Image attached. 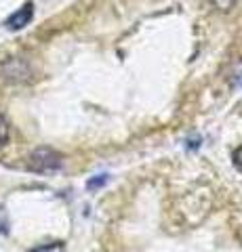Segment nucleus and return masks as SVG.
Listing matches in <instances>:
<instances>
[{
	"label": "nucleus",
	"instance_id": "f03ea898",
	"mask_svg": "<svg viewBox=\"0 0 242 252\" xmlns=\"http://www.w3.org/2000/svg\"><path fill=\"white\" fill-rule=\"evenodd\" d=\"M2 76H4V80H9V82H26L28 78H30V65H28V61H23L19 57L9 59L2 65Z\"/></svg>",
	"mask_w": 242,
	"mask_h": 252
},
{
	"label": "nucleus",
	"instance_id": "1a4fd4ad",
	"mask_svg": "<svg viewBox=\"0 0 242 252\" xmlns=\"http://www.w3.org/2000/svg\"><path fill=\"white\" fill-rule=\"evenodd\" d=\"M232 158H234V164H236V166L242 170V145L234 149V156Z\"/></svg>",
	"mask_w": 242,
	"mask_h": 252
},
{
	"label": "nucleus",
	"instance_id": "20e7f679",
	"mask_svg": "<svg viewBox=\"0 0 242 252\" xmlns=\"http://www.w3.org/2000/svg\"><path fill=\"white\" fill-rule=\"evenodd\" d=\"M107 181H110V175H97V177H93L89 179V183H87V189L89 191H97V189L104 187Z\"/></svg>",
	"mask_w": 242,
	"mask_h": 252
},
{
	"label": "nucleus",
	"instance_id": "7ed1b4c3",
	"mask_svg": "<svg viewBox=\"0 0 242 252\" xmlns=\"http://www.w3.org/2000/svg\"><path fill=\"white\" fill-rule=\"evenodd\" d=\"M34 17V4L32 2H26V4H21V9H17L9 19L4 21V26L6 30H11V32H19L28 26L30 21H32Z\"/></svg>",
	"mask_w": 242,
	"mask_h": 252
},
{
	"label": "nucleus",
	"instance_id": "423d86ee",
	"mask_svg": "<svg viewBox=\"0 0 242 252\" xmlns=\"http://www.w3.org/2000/svg\"><path fill=\"white\" fill-rule=\"evenodd\" d=\"M208 2L213 4L217 11L225 13V11H232L234 6H236V2H238V0H208Z\"/></svg>",
	"mask_w": 242,
	"mask_h": 252
},
{
	"label": "nucleus",
	"instance_id": "39448f33",
	"mask_svg": "<svg viewBox=\"0 0 242 252\" xmlns=\"http://www.w3.org/2000/svg\"><path fill=\"white\" fill-rule=\"evenodd\" d=\"M30 252H66L64 242H53V244H42L38 248H32Z\"/></svg>",
	"mask_w": 242,
	"mask_h": 252
},
{
	"label": "nucleus",
	"instance_id": "f257e3e1",
	"mask_svg": "<svg viewBox=\"0 0 242 252\" xmlns=\"http://www.w3.org/2000/svg\"><path fill=\"white\" fill-rule=\"evenodd\" d=\"M61 156L51 147H38L28 160V168L34 172H53L61 168Z\"/></svg>",
	"mask_w": 242,
	"mask_h": 252
},
{
	"label": "nucleus",
	"instance_id": "6e6552de",
	"mask_svg": "<svg viewBox=\"0 0 242 252\" xmlns=\"http://www.w3.org/2000/svg\"><path fill=\"white\" fill-rule=\"evenodd\" d=\"M9 233V217H6V208L0 206V235Z\"/></svg>",
	"mask_w": 242,
	"mask_h": 252
},
{
	"label": "nucleus",
	"instance_id": "0eeeda50",
	"mask_svg": "<svg viewBox=\"0 0 242 252\" xmlns=\"http://www.w3.org/2000/svg\"><path fill=\"white\" fill-rule=\"evenodd\" d=\"M6 141H9V122L4 116H0V147H4Z\"/></svg>",
	"mask_w": 242,
	"mask_h": 252
}]
</instances>
